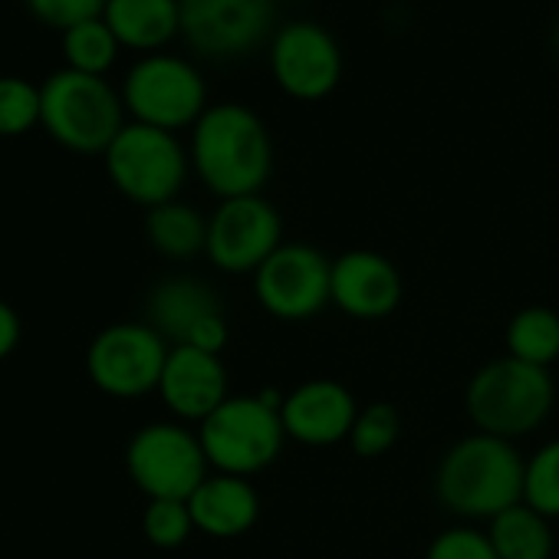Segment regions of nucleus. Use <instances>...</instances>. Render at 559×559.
I'll return each mask as SVG.
<instances>
[{"label":"nucleus","instance_id":"21","mask_svg":"<svg viewBox=\"0 0 559 559\" xmlns=\"http://www.w3.org/2000/svg\"><path fill=\"white\" fill-rule=\"evenodd\" d=\"M487 536L497 559H552L556 549L552 520H546L523 500L487 520Z\"/></svg>","mask_w":559,"mask_h":559},{"label":"nucleus","instance_id":"29","mask_svg":"<svg viewBox=\"0 0 559 559\" xmlns=\"http://www.w3.org/2000/svg\"><path fill=\"white\" fill-rule=\"evenodd\" d=\"M425 559H497L487 530H474V526H451L441 530L428 549Z\"/></svg>","mask_w":559,"mask_h":559},{"label":"nucleus","instance_id":"11","mask_svg":"<svg viewBox=\"0 0 559 559\" xmlns=\"http://www.w3.org/2000/svg\"><path fill=\"white\" fill-rule=\"evenodd\" d=\"M270 76L297 103H320L343 83V50L340 40L313 24L294 21L270 37Z\"/></svg>","mask_w":559,"mask_h":559},{"label":"nucleus","instance_id":"26","mask_svg":"<svg viewBox=\"0 0 559 559\" xmlns=\"http://www.w3.org/2000/svg\"><path fill=\"white\" fill-rule=\"evenodd\" d=\"M40 126V86L24 76H0V139H21Z\"/></svg>","mask_w":559,"mask_h":559},{"label":"nucleus","instance_id":"8","mask_svg":"<svg viewBox=\"0 0 559 559\" xmlns=\"http://www.w3.org/2000/svg\"><path fill=\"white\" fill-rule=\"evenodd\" d=\"M126 474L148 500H188L211 464L198 431L181 421H148L126 444Z\"/></svg>","mask_w":559,"mask_h":559},{"label":"nucleus","instance_id":"15","mask_svg":"<svg viewBox=\"0 0 559 559\" xmlns=\"http://www.w3.org/2000/svg\"><path fill=\"white\" fill-rule=\"evenodd\" d=\"M356 415V395L336 379H307L297 389L284 392V405H280L287 441L307 448H333L340 441H349Z\"/></svg>","mask_w":559,"mask_h":559},{"label":"nucleus","instance_id":"24","mask_svg":"<svg viewBox=\"0 0 559 559\" xmlns=\"http://www.w3.org/2000/svg\"><path fill=\"white\" fill-rule=\"evenodd\" d=\"M402 438V415L392 402H372L362 405L356 415V425L349 431V448L356 457L376 461L385 457Z\"/></svg>","mask_w":559,"mask_h":559},{"label":"nucleus","instance_id":"20","mask_svg":"<svg viewBox=\"0 0 559 559\" xmlns=\"http://www.w3.org/2000/svg\"><path fill=\"white\" fill-rule=\"evenodd\" d=\"M145 237L165 260H191L207 247V217L178 198L145 211Z\"/></svg>","mask_w":559,"mask_h":559},{"label":"nucleus","instance_id":"14","mask_svg":"<svg viewBox=\"0 0 559 559\" xmlns=\"http://www.w3.org/2000/svg\"><path fill=\"white\" fill-rule=\"evenodd\" d=\"M276 0H181V37L198 57L237 60L273 37Z\"/></svg>","mask_w":559,"mask_h":559},{"label":"nucleus","instance_id":"9","mask_svg":"<svg viewBox=\"0 0 559 559\" xmlns=\"http://www.w3.org/2000/svg\"><path fill=\"white\" fill-rule=\"evenodd\" d=\"M250 280L260 310L280 323H307L333 304V260L304 240H284Z\"/></svg>","mask_w":559,"mask_h":559},{"label":"nucleus","instance_id":"13","mask_svg":"<svg viewBox=\"0 0 559 559\" xmlns=\"http://www.w3.org/2000/svg\"><path fill=\"white\" fill-rule=\"evenodd\" d=\"M280 243H284V217L263 194L217 201V207L207 217L204 257L221 273L253 276Z\"/></svg>","mask_w":559,"mask_h":559},{"label":"nucleus","instance_id":"2","mask_svg":"<svg viewBox=\"0 0 559 559\" xmlns=\"http://www.w3.org/2000/svg\"><path fill=\"white\" fill-rule=\"evenodd\" d=\"M526 457L513 441L474 431L454 441L435 471V497L464 520H493L523 500Z\"/></svg>","mask_w":559,"mask_h":559},{"label":"nucleus","instance_id":"4","mask_svg":"<svg viewBox=\"0 0 559 559\" xmlns=\"http://www.w3.org/2000/svg\"><path fill=\"white\" fill-rule=\"evenodd\" d=\"M284 395L273 389L257 395H230L201 425L198 438L214 474L253 477L266 471L287 444L284 418H280Z\"/></svg>","mask_w":559,"mask_h":559},{"label":"nucleus","instance_id":"22","mask_svg":"<svg viewBox=\"0 0 559 559\" xmlns=\"http://www.w3.org/2000/svg\"><path fill=\"white\" fill-rule=\"evenodd\" d=\"M507 356L549 369L559 359V313L549 307H523L510 317L507 333Z\"/></svg>","mask_w":559,"mask_h":559},{"label":"nucleus","instance_id":"25","mask_svg":"<svg viewBox=\"0 0 559 559\" xmlns=\"http://www.w3.org/2000/svg\"><path fill=\"white\" fill-rule=\"evenodd\" d=\"M523 503L543 513L546 520H559V438L539 444L526 457Z\"/></svg>","mask_w":559,"mask_h":559},{"label":"nucleus","instance_id":"19","mask_svg":"<svg viewBox=\"0 0 559 559\" xmlns=\"http://www.w3.org/2000/svg\"><path fill=\"white\" fill-rule=\"evenodd\" d=\"M103 21L122 50L142 57L165 53V47L181 37V0H106Z\"/></svg>","mask_w":559,"mask_h":559},{"label":"nucleus","instance_id":"23","mask_svg":"<svg viewBox=\"0 0 559 559\" xmlns=\"http://www.w3.org/2000/svg\"><path fill=\"white\" fill-rule=\"evenodd\" d=\"M60 50H63V63L67 70L86 73V76H106L116 60H119V40L109 31V24L103 17L76 24L70 31L60 34Z\"/></svg>","mask_w":559,"mask_h":559},{"label":"nucleus","instance_id":"5","mask_svg":"<svg viewBox=\"0 0 559 559\" xmlns=\"http://www.w3.org/2000/svg\"><path fill=\"white\" fill-rule=\"evenodd\" d=\"M40 126L67 152L106 155L126 126V103L106 76L63 67L40 86Z\"/></svg>","mask_w":559,"mask_h":559},{"label":"nucleus","instance_id":"12","mask_svg":"<svg viewBox=\"0 0 559 559\" xmlns=\"http://www.w3.org/2000/svg\"><path fill=\"white\" fill-rule=\"evenodd\" d=\"M145 323L168 346H194L221 356L230 326L217 294L198 276H165L145 300Z\"/></svg>","mask_w":559,"mask_h":559},{"label":"nucleus","instance_id":"6","mask_svg":"<svg viewBox=\"0 0 559 559\" xmlns=\"http://www.w3.org/2000/svg\"><path fill=\"white\" fill-rule=\"evenodd\" d=\"M103 162L112 188L145 211L178 201L191 171V155L181 139L142 122H126Z\"/></svg>","mask_w":559,"mask_h":559},{"label":"nucleus","instance_id":"10","mask_svg":"<svg viewBox=\"0 0 559 559\" xmlns=\"http://www.w3.org/2000/svg\"><path fill=\"white\" fill-rule=\"evenodd\" d=\"M171 346L148 323H112L86 349V376L109 399H142L158 392Z\"/></svg>","mask_w":559,"mask_h":559},{"label":"nucleus","instance_id":"18","mask_svg":"<svg viewBox=\"0 0 559 559\" xmlns=\"http://www.w3.org/2000/svg\"><path fill=\"white\" fill-rule=\"evenodd\" d=\"M194 530L211 539H237L260 520V493L250 477L207 474L204 484L188 497Z\"/></svg>","mask_w":559,"mask_h":559},{"label":"nucleus","instance_id":"7","mask_svg":"<svg viewBox=\"0 0 559 559\" xmlns=\"http://www.w3.org/2000/svg\"><path fill=\"white\" fill-rule=\"evenodd\" d=\"M122 103L132 122L181 132L207 112V83L201 70L178 53H148L122 80Z\"/></svg>","mask_w":559,"mask_h":559},{"label":"nucleus","instance_id":"27","mask_svg":"<svg viewBox=\"0 0 559 559\" xmlns=\"http://www.w3.org/2000/svg\"><path fill=\"white\" fill-rule=\"evenodd\" d=\"M142 533L155 549H178L194 530L188 500H148L142 513Z\"/></svg>","mask_w":559,"mask_h":559},{"label":"nucleus","instance_id":"28","mask_svg":"<svg viewBox=\"0 0 559 559\" xmlns=\"http://www.w3.org/2000/svg\"><path fill=\"white\" fill-rule=\"evenodd\" d=\"M34 21H40L50 31H70L76 24L96 21L106 11V0H24Z\"/></svg>","mask_w":559,"mask_h":559},{"label":"nucleus","instance_id":"17","mask_svg":"<svg viewBox=\"0 0 559 559\" xmlns=\"http://www.w3.org/2000/svg\"><path fill=\"white\" fill-rule=\"evenodd\" d=\"M158 399L175 421L201 425L214 408L230 399L224 359L194 346H171L158 382Z\"/></svg>","mask_w":559,"mask_h":559},{"label":"nucleus","instance_id":"30","mask_svg":"<svg viewBox=\"0 0 559 559\" xmlns=\"http://www.w3.org/2000/svg\"><path fill=\"white\" fill-rule=\"evenodd\" d=\"M21 336H24L21 313H17L8 300H0V362H4L8 356H14V353H17Z\"/></svg>","mask_w":559,"mask_h":559},{"label":"nucleus","instance_id":"16","mask_svg":"<svg viewBox=\"0 0 559 559\" xmlns=\"http://www.w3.org/2000/svg\"><path fill=\"white\" fill-rule=\"evenodd\" d=\"M402 273L379 250H346L333 260V307L353 320L376 323L399 310Z\"/></svg>","mask_w":559,"mask_h":559},{"label":"nucleus","instance_id":"1","mask_svg":"<svg viewBox=\"0 0 559 559\" xmlns=\"http://www.w3.org/2000/svg\"><path fill=\"white\" fill-rule=\"evenodd\" d=\"M191 171L217 198L260 194L273 171V139L266 122L240 103H214L194 122Z\"/></svg>","mask_w":559,"mask_h":559},{"label":"nucleus","instance_id":"31","mask_svg":"<svg viewBox=\"0 0 559 559\" xmlns=\"http://www.w3.org/2000/svg\"><path fill=\"white\" fill-rule=\"evenodd\" d=\"M552 47H556V57H559V24H556V34H552Z\"/></svg>","mask_w":559,"mask_h":559},{"label":"nucleus","instance_id":"3","mask_svg":"<svg viewBox=\"0 0 559 559\" xmlns=\"http://www.w3.org/2000/svg\"><path fill=\"white\" fill-rule=\"evenodd\" d=\"M552 405H556V382L549 369L526 366L513 356L490 359L471 376L464 389V408L474 431L503 441H516L543 428Z\"/></svg>","mask_w":559,"mask_h":559}]
</instances>
